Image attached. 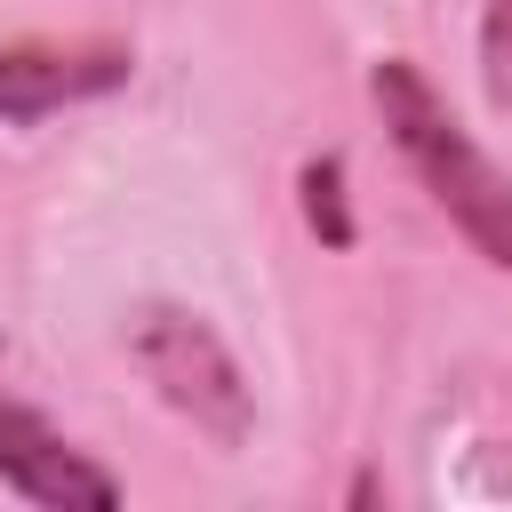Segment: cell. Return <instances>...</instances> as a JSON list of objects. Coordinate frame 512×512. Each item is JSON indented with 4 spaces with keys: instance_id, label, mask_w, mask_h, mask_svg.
Instances as JSON below:
<instances>
[{
    "instance_id": "277c9868",
    "label": "cell",
    "mask_w": 512,
    "mask_h": 512,
    "mask_svg": "<svg viewBox=\"0 0 512 512\" xmlns=\"http://www.w3.org/2000/svg\"><path fill=\"white\" fill-rule=\"evenodd\" d=\"M0 488L40 512H112L120 504V472H104L64 424H48L16 392H0Z\"/></svg>"
},
{
    "instance_id": "52a82bcc",
    "label": "cell",
    "mask_w": 512,
    "mask_h": 512,
    "mask_svg": "<svg viewBox=\"0 0 512 512\" xmlns=\"http://www.w3.org/2000/svg\"><path fill=\"white\" fill-rule=\"evenodd\" d=\"M0 352H8V336H0Z\"/></svg>"
},
{
    "instance_id": "3957f363",
    "label": "cell",
    "mask_w": 512,
    "mask_h": 512,
    "mask_svg": "<svg viewBox=\"0 0 512 512\" xmlns=\"http://www.w3.org/2000/svg\"><path fill=\"white\" fill-rule=\"evenodd\" d=\"M128 80H136V48L112 40V32H80V40L24 32V40H0V128H40L56 112L120 96Z\"/></svg>"
},
{
    "instance_id": "7a4b0ae2",
    "label": "cell",
    "mask_w": 512,
    "mask_h": 512,
    "mask_svg": "<svg viewBox=\"0 0 512 512\" xmlns=\"http://www.w3.org/2000/svg\"><path fill=\"white\" fill-rule=\"evenodd\" d=\"M128 360L152 384V400L168 416H184L208 448H224V456L248 448V432H256V384H248V368L232 360V344L216 336L208 312H192V304H144L128 320Z\"/></svg>"
},
{
    "instance_id": "6da1fadb",
    "label": "cell",
    "mask_w": 512,
    "mask_h": 512,
    "mask_svg": "<svg viewBox=\"0 0 512 512\" xmlns=\"http://www.w3.org/2000/svg\"><path fill=\"white\" fill-rule=\"evenodd\" d=\"M368 104H376L392 152L408 160V176L432 192V208L464 232V248L488 272H512V168L448 112L432 72L416 56H376L368 64Z\"/></svg>"
},
{
    "instance_id": "5b68a950",
    "label": "cell",
    "mask_w": 512,
    "mask_h": 512,
    "mask_svg": "<svg viewBox=\"0 0 512 512\" xmlns=\"http://www.w3.org/2000/svg\"><path fill=\"white\" fill-rule=\"evenodd\" d=\"M296 216L320 248H360V208H352V168L344 152H304L296 160Z\"/></svg>"
},
{
    "instance_id": "8992f818",
    "label": "cell",
    "mask_w": 512,
    "mask_h": 512,
    "mask_svg": "<svg viewBox=\"0 0 512 512\" xmlns=\"http://www.w3.org/2000/svg\"><path fill=\"white\" fill-rule=\"evenodd\" d=\"M472 72H480V104H488L496 120H512V0H480Z\"/></svg>"
}]
</instances>
